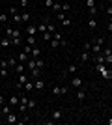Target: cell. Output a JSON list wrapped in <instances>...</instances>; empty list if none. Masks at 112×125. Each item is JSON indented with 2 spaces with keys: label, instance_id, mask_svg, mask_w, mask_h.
Returning a JSON list of instances; mask_svg holds the SVG:
<instances>
[{
  "label": "cell",
  "instance_id": "e0dca14e",
  "mask_svg": "<svg viewBox=\"0 0 112 125\" xmlns=\"http://www.w3.org/2000/svg\"><path fill=\"white\" fill-rule=\"evenodd\" d=\"M37 30L41 32V34H45V32H47V24H45V21H41L39 24H37Z\"/></svg>",
  "mask_w": 112,
  "mask_h": 125
},
{
  "label": "cell",
  "instance_id": "f6af8a7d",
  "mask_svg": "<svg viewBox=\"0 0 112 125\" xmlns=\"http://www.w3.org/2000/svg\"><path fill=\"white\" fill-rule=\"evenodd\" d=\"M107 13H108V15H112V6H108V8H107Z\"/></svg>",
  "mask_w": 112,
  "mask_h": 125
},
{
  "label": "cell",
  "instance_id": "8d00e7d4",
  "mask_svg": "<svg viewBox=\"0 0 112 125\" xmlns=\"http://www.w3.org/2000/svg\"><path fill=\"white\" fill-rule=\"evenodd\" d=\"M24 52L30 56V52H32V45H28V43H26V45H24Z\"/></svg>",
  "mask_w": 112,
  "mask_h": 125
},
{
  "label": "cell",
  "instance_id": "d4e9b609",
  "mask_svg": "<svg viewBox=\"0 0 112 125\" xmlns=\"http://www.w3.org/2000/svg\"><path fill=\"white\" fill-rule=\"evenodd\" d=\"M8 62H10V67L13 69L17 65V63H19V60H17V58H8Z\"/></svg>",
  "mask_w": 112,
  "mask_h": 125
},
{
  "label": "cell",
  "instance_id": "c3c4849f",
  "mask_svg": "<svg viewBox=\"0 0 112 125\" xmlns=\"http://www.w3.org/2000/svg\"><path fill=\"white\" fill-rule=\"evenodd\" d=\"M107 123H108V125H112V118H108V120H107Z\"/></svg>",
  "mask_w": 112,
  "mask_h": 125
},
{
  "label": "cell",
  "instance_id": "44dd1931",
  "mask_svg": "<svg viewBox=\"0 0 112 125\" xmlns=\"http://www.w3.org/2000/svg\"><path fill=\"white\" fill-rule=\"evenodd\" d=\"M24 90H26V92H32V90H36V86H34V82H30V80H28V82L24 84Z\"/></svg>",
  "mask_w": 112,
  "mask_h": 125
},
{
  "label": "cell",
  "instance_id": "f35d334b",
  "mask_svg": "<svg viewBox=\"0 0 112 125\" xmlns=\"http://www.w3.org/2000/svg\"><path fill=\"white\" fill-rule=\"evenodd\" d=\"M69 8H71L69 4H62V11H64V13H65V11H69Z\"/></svg>",
  "mask_w": 112,
  "mask_h": 125
},
{
  "label": "cell",
  "instance_id": "4dcf8cb0",
  "mask_svg": "<svg viewBox=\"0 0 112 125\" xmlns=\"http://www.w3.org/2000/svg\"><path fill=\"white\" fill-rule=\"evenodd\" d=\"M22 37H11V45H21Z\"/></svg>",
  "mask_w": 112,
  "mask_h": 125
},
{
  "label": "cell",
  "instance_id": "816d5d0a",
  "mask_svg": "<svg viewBox=\"0 0 112 125\" xmlns=\"http://www.w3.org/2000/svg\"><path fill=\"white\" fill-rule=\"evenodd\" d=\"M0 4H2V0H0Z\"/></svg>",
  "mask_w": 112,
  "mask_h": 125
},
{
  "label": "cell",
  "instance_id": "74e56055",
  "mask_svg": "<svg viewBox=\"0 0 112 125\" xmlns=\"http://www.w3.org/2000/svg\"><path fill=\"white\" fill-rule=\"evenodd\" d=\"M0 22H8V15L6 13H0Z\"/></svg>",
  "mask_w": 112,
  "mask_h": 125
},
{
  "label": "cell",
  "instance_id": "8992f818",
  "mask_svg": "<svg viewBox=\"0 0 112 125\" xmlns=\"http://www.w3.org/2000/svg\"><path fill=\"white\" fill-rule=\"evenodd\" d=\"M71 86L73 88H82V77H73L71 78Z\"/></svg>",
  "mask_w": 112,
  "mask_h": 125
},
{
  "label": "cell",
  "instance_id": "4fadbf2b",
  "mask_svg": "<svg viewBox=\"0 0 112 125\" xmlns=\"http://www.w3.org/2000/svg\"><path fill=\"white\" fill-rule=\"evenodd\" d=\"M34 86H36V90H43L45 88V82L41 78H34Z\"/></svg>",
  "mask_w": 112,
  "mask_h": 125
},
{
  "label": "cell",
  "instance_id": "484cf974",
  "mask_svg": "<svg viewBox=\"0 0 112 125\" xmlns=\"http://www.w3.org/2000/svg\"><path fill=\"white\" fill-rule=\"evenodd\" d=\"M67 71H69V73H77V71H79V65H77V63H71L69 67H67Z\"/></svg>",
  "mask_w": 112,
  "mask_h": 125
},
{
  "label": "cell",
  "instance_id": "1f68e13d",
  "mask_svg": "<svg viewBox=\"0 0 112 125\" xmlns=\"http://www.w3.org/2000/svg\"><path fill=\"white\" fill-rule=\"evenodd\" d=\"M52 10L56 11V13H58V11H62V4H58V2H54V4H52Z\"/></svg>",
  "mask_w": 112,
  "mask_h": 125
},
{
  "label": "cell",
  "instance_id": "bcb514c9",
  "mask_svg": "<svg viewBox=\"0 0 112 125\" xmlns=\"http://www.w3.org/2000/svg\"><path fill=\"white\" fill-rule=\"evenodd\" d=\"M107 30H108V32H112V22H108V26H107Z\"/></svg>",
  "mask_w": 112,
  "mask_h": 125
},
{
  "label": "cell",
  "instance_id": "f907efd6",
  "mask_svg": "<svg viewBox=\"0 0 112 125\" xmlns=\"http://www.w3.org/2000/svg\"><path fill=\"white\" fill-rule=\"evenodd\" d=\"M110 22H112V15H110Z\"/></svg>",
  "mask_w": 112,
  "mask_h": 125
},
{
  "label": "cell",
  "instance_id": "277c9868",
  "mask_svg": "<svg viewBox=\"0 0 112 125\" xmlns=\"http://www.w3.org/2000/svg\"><path fill=\"white\" fill-rule=\"evenodd\" d=\"M67 92H69V88H67V86H54V88H52V95H54V97L65 95Z\"/></svg>",
  "mask_w": 112,
  "mask_h": 125
},
{
  "label": "cell",
  "instance_id": "30bf717a",
  "mask_svg": "<svg viewBox=\"0 0 112 125\" xmlns=\"http://www.w3.org/2000/svg\"><path fill=\"white\" fill-rule=\"evenodd\" d=\"M79 60H80V62H82V63L90 62V60H92V54H90V51H84V52H82V54H80V58H79Z\"/></svg>",
  "mask_w": 112,
  "mask_h": 125
},
{
  "label": "cell",
  "instance_id": "3957f363",
  "mask_svg": "<svg viewBox=\"0 0 112 125\" xmlns=\"http://www.w3.org/2000/svg\"><path fill=\"white\" fill-rule=\"evenodd\" d=\"M8 71H10V62H8V58H6V60H0V77L6 78L8 77Z\"/></svg>",
  "mask_w": 112,
  "mask_h": 125
},
{
  "label": "cell",
  "instance_id": "d6a6232c",
  "mask_svg": "<svg viewBox=\"0 0 112 125\" xmlns=\"http://www.w3.org/2000/svg\"><path fill=\"white\" fill-rule=\"evenodd\" d=\"M86 8L90 10V8H95V0H86Z\"/></svg>",
  "mask_w": 112,
  "mask_h": 125
},
{
  "label": "cell",
  "instance_id": "ffe728a7",
  "mask_svg": "<svg viewBox=\"0 0 112 125\" xmlns=\"http://www.w3.org/2000/svg\"><path fill=\"white\" fill-rule=\"evenodd\" d=\"M88 26H90V28H95V26H97L95 17H90V19H88Z\"/></svg>",
  "mask_w": 112,
  "mask_h": 125
},
{
  "label": "cell",
  "instance_id": "cb8c5ba5",
  "mask_svg": "<svg viewBox=\"0 0 112 125\" xmlns=\"http://www.w3.org/2000/svg\"><path fill=\"white\" fill-rule=\"evenodd\" d=\"M19 101H21V97H17V95H11L10 97V104H19Z\"/></svg>",
  "mask_w": 112,
  "mask_h": 125
},
{
  "label": "cell",
  "instance_id": "7c38bea8",
  "mask_svg": "<svg viewBox=\"0 0 112 125\" xmlns=\"http://www.w3.org/2000/svg\"><path fill=\"white\" fill-rule=\"evenodd\" d=\"M10 45H11V39H10V37H2V39H0V47H2V49H6V47H10Z\"/></svg>",
  "mask_w": 112,
  "mask_h": 125
},
{
  "label": "cell",
  "instance_id": "ee69618b",
  "mask_svg": "<svg viewBox=\"0 0 112 125\" xmlns=\"http://www.w3.org/2000/svg\"><path fill=\"white\" fill-rule=\"evenodd\" d=\"M19 4H21V8H26V6H28V0H21Z\"/></svg>",
  "mask_w": 112,
  "mask_h": 125
},
{
  "label": "cell",
  "instance_id": "b9f144b4",
  "mask_svg": "<svg viewBox=\"0 0 112 125\" xmlns=\"http://www.w3.org/2000/svg\"><path fill=\"white\" fill-rule=\"evenodd\" d=\"M10 13H11V15H15V13H17V8H15V6H11V8H10Z\"/></svg>",
  "mask_w": 112,
  "mask_h": 125
},
{
  "label": "cell",
  "instance_id": "2e32d148",
  "mask_svg": "<svg viewBox=\"0 0 112 125\" xmlns=\"http://www.w3.org/2000/svg\"><path fill=\"white\" fill-rule=\"evenodd\" d=\"M62 116H64V114H62V110H54V112H52V120L58 121V120H62Z\"/></svg>",
  "mask_w": 112,
  "mask_h": 125
},
{
  "label": "cell",
  "instance_id": "f1b7e54d",
  "mask_svg": "<svg viewBox=\"0 0 112 125\" xmlns=\"http://www.w3.org/2000/svg\"><path fill=\"white\" fill-rule=\"evenodd\" d=\"M21 17H22V22H28V21H30V17H32V15L24 11V13H21Z\"/></svg>",
  "mask_w": 112,
  "mask_h": 125
},
{
  "label": "cell",
  "instance_id": "d6986e66",
  "mask_svg": "<svg viewBox=\"0 0 112 125\" xmlns=\"http://www.w3.org/2000/svg\"><path fill=\"white\" fill-rule=\"evenodd\" d=\"M11 19H13V22H22V17H21V13H15V15H11Z\"/></svg>",
  "mask_w": 112,
  "mask_h": 125
},
{
  "label": "cell",
  "instance_id": "83f0119b",
  "mask_svg": "<svg viewBox=\"0 0 112 125\" xmlns=\"http://www.w3.org/2000/svg\"><path fill=\"white\" fill-rule=\"evenodd\" d=\"M10 112H11L10 106H8V104H2V116H8Z\"/></svg>",
  "mask_w": 112,
  "mask_h": 125
},
{
  "label": "cell",
  "instance_id": "52a82bcc",
  "mask_svg": "<svg viewBox=\"0 0 112 125\" xmlns=\"http://www.w3.org/2000/svg\"><path fill=\"white\" fill-rule=\"evenodd\" d=\"M4 121H6V123H10V125H11V123H19V120H17V116L13 114V112H10V114L6 116Z\"/></svg>",
  "mask_w": 112,
  "mask_h": 125
},
{
  "label": "cell",
  "instance_id": "d590c367",
  "mask_svg": "<svg viewBox=\"0 0 112 125\" xmlns=\"http://www.w3.org/2000/svg\"><path fill=\"white\" fill-rule=\"evenodd\" d=\"M36 101H34V99H28V108H36Z\"/></svg>",
  "mask_w": 112,
  "mask_h": 125
},
{
  "label": "cell",
  "instance_id": "7402d4cb",
  "mask_svg": "<svg viewBox=\"0 0 112 125\" xmlns=\"http://www.w3.org/2000/svg\"><path fill=\"white\" fill-rule=\"evenodd\" d=\"M11 34H13V28H11V26L4 28V36H6V37H10V39H11Z\"/></svg>",
  "mask_w": 112,
  "mask_h": 125
},
{
  "label": "cell",
  "instance_id": "f546056e",
  "mask_svg": "<svg viewBox=\"0 0 112 125\" xmlns=\"http://www.w3.org/2000/svg\"><path fill=\"white\" fill-rule=\"evenodd\" d=\"M36 67H37V69H43V67H45V62L37 58V60H36Z\"/></svg>",
  "mask_w": 112,
  "mask_h": 125
},
{
  "label": "cell",
  "instance_id": "7dc6e473",
  "mask_svg": "<svg viewBox=\"0 0 112 125\" xmlns=\"http://www.w3.org/2000/svg\"><path fill=\"white\" fill-rule=\"evenodd\" d=\"M4 104V95H0V106Z\"/></svg>",
  "mask_w": 112,
  "mask_h": 125
},
{
  "label": "cell",
  "instance_id": "5bb4252c",
  "mask_svg": "<svg viewBox=\"0 0 112 125\" xmlns=\"http://www.w3.org/2000/svg\"><path fill=\"white\" fill-rule=\"evenodd\" d=\"M13 69H15V73H17V75H19V73H24V63H22V62H19V63H17V65H15Z\"/></svg>",
  "mask_w": 112,
  "mask_h": 125
},
{
  "label": "cell",
  "instance_id": "ab89813d",
  "mask_svg": "<svg viewBox=\"0 0 112 125\" xmlns=\"http://www.w3.org/2000/svg\"><path fill=\"white\" fill-rule=\"evenodd\" d=\"M92 49V41H88V43H84V51H90Z\"/></svg>",
  "mask_w": 112,
  "mask_h": 125
},
{
  "label": "cell",
  "instance_id": "ba28073f",
  "mask_svg": "<svg viewBox=\"0 0 112 125\" xmlns=\"http://www.w3.org/2000/svg\"><path fill=\"white\" fill-rule=\"evenodd\" d=\"M37 32H39V30H37L36 24H26V34H28V36H36Z\"/></svg>",
  "mask_w": 112,
  "mask_h": 125
},
{
  "label": "cell",
  "instance_id": "9a60e30c",
  "mask_svg": "<svg viewBox=\"0 0 112 125\" xmlns=\"http://www.w3.org/2000/svg\"><path fill=\"white\" fill-rule=\"evenodd\" d=\"M26 69H28V71H32V69H36V60H34V58H30V60L26 62Z\"/></svg>",
  "mask_w": 112,
  "mask_h": 125
},
{
  "label": "cell",
  "instance_id": "836d02e7",
  "mask_svg": "<svg viewBox=\"0 0 112 125\" xmlns=\"http://www.w3.org/2000/svg\"><path fill=\"white\" fill-rule=\"evenodd\" d=\"M11 37H21V30H19V28H13V34H11Z\"/></svg>",
  "mask_w": 112,
  "mask_h": 125
},
{
  "label": "cell",
  "instance_id": "e575fe53",
  "mask_svg": "<svg viewBox=\"0 0 112 125\" xmlns=\"http://www.w3.org/2000/svg\"><path fill=\"white\" fill-rule=\"evenodd\" d=\"M62 24H64L65 28H67V26H71V19H69V17H65L64 21H62Z\"/></svg>",
  "mask_w": 112,
  "mask_h": 125
},
{
  "label": "cell",
  "instance_id": "9c48e42d",
  "mask_svg": "<svg viewBox=\"0 0 112 125\" xmlns=\"http://www.w3.org/2000/svg\"><path fill=\"white\" fill-rule=\"evenodd\" d=\"M17 60H19V62H22V63H26L28 60H30V56H28V54H26L24 51H21L19 54H17Z\"/></svg>",
  "mask_w": 112,
  "mask_h": 125
},
{
  "label": "cell",
  "instance_id": "7a4b0ae2",
  "mask_svg": "<svg viewBox=\"0 0 112 125\" xmlns=\"http://www.w3.org/2000/svg\"><path fill=\"white\" fill-rule=\"evenodd\" d=\"M26 82H28V75L19 73V77H17V82H15V88H17V90H22Z\"/></svg>",
  "mask_w": 112,
  "mask_h": 125
},
{
  "label": "cell",
  "instance_id": "5b68a950",
  "mask_svg": "<svg viewBox=\"0 0 112 125\" xmlns=\"http://www.w3.org/2000/svg\"><path fill=\"white\" fill-rule=\"evenodd\" d=\"M103 56H105V63H112V49L107 47V49H103Z\"/></svg>",
  "mask_w": 112,
  "mask_h": 125
},
{
  "label": "cell",
  "instance_id": "6da1fadb",
  "mask_svg": "<svg viewBox=\"0 0 112 125\" xmlns=\"http://www.w3.org/2000/svg\"><path fill=\"white\" fill-rule=\"evenodd\" d=\"M95 69H97V73L101 75L103 78H107V80L112 78V69L107 67V63H95Z\"/></svg>",
  "mask_w": 112,
  "mask_h": 125
},
{
  "label": "cell",
  "instance_id": "ac0fdd59",
  "mask_svg": "<svg viewBox=\"0 0 112 125\" xmlns=\"http://www.w3.org/2000/svg\"><path fill=\"white\" fill-rule=\"evenodd\" d=\"M84 97H86V92H84V90H79V92H77V99L84 101Z\"/></svg>",
  "mask_w": 112,
  "mask_h": 125
},
{
  "label": "cell",
  "instance_id": "603a6c76",
  "mask_svg": "<svg viewBox=\"0 0 112 125\" xmlns=\"http://www.w3.org/2000/svg\"><path fill=\"white\" fill-rule=\"evenodd\" d=\"M26 43L34 47V45H36V36H26Z\"/></svg>",
  "mask_w": 112,
  "mask_h": 125
},
{
  "label": "cell",
  "instance_id": "681fc988",
  "mask_svg": "<svg viewBox=\"0 0 112 125\" xmlns=\"http://www.w3.org/2000/svg\"><path fill=\"white\" fill-rule=\"evenodd\" d=\"M108 2H110V6H112V0H108Z\"/></svg>",
  "mask_w": 112,
  "mask_h": 125
},
{
  "label": "cell",
  "instance_id": "f5cc1de1",
  "mask_svg": "<svg viewBox=\"0 0 112 125\" xmlns=\"http://www.w3.org/2000/svg\"><path fill=\"white\" fill-rule=\"evenodd\" d=\"M0 121H2V118H0Z\"/></svg>",
  "mask_w": 112,
  "mask_h": 125
},
{
  "label": "cell",
  "instance_id": "60d3db41",
  "mask_svg": "<svg viewBox=\"0 0 112 125\" xmlns=\"http://www.w3.org/2000/svg\"><path fill=\"white\" fill-rule=\"evenodd\" d=\"M52 4H54L52 0H45V6H47V8H52Z\"/></svg>",
  "mask_w": 112,
  "mask_h": 125
},
{
  "label": "cell",
  "instance_id": "4316f807",
  "mask_svg": "<svg viewBox=\"0 0 112 125\" xmlns=\"http://www.w3.org/2000/svg\"><path fill=\"white\" fill-rule=\"evenodd\" d=\"M43 39L51 43V39H52V32H45V34H43Z\"/></svg>",
  "mask_w": 112,
  "mask_h": 125
},
{
  "label": "cell",
  "instance_id": "7bdbcfd3",
  "mask_svg": "<svg viewBox=\"0 0 112 125\" xmlns=\"http://www.w3.org/2000/svg\"><path fill=\"white\" fill-rule=\"evenodd\" d=\"M56 17H58L60 21H64V19H65V13H64V11H62V13H58V15H56Z\"/></svg>",
  "mask_w": 112,
  "mask_h": 125
},
{
  "label": "cell",
  "instance_id": "8fae6325",
  "mask_svg": "<svg viewBox=\"0 0 112 125\" xmlns=\"http://www.w3.org/2000/svg\"><path fill=\"white\" fill-rule=\"evenodd\" d=\"M30 56H32L34 60H37V58L41 56V49H39V47H36V45H34V47H32V52H30Z\"/></svg>",
  "mask_w": 112,
  "mask_h": 125
}]
</instances>
